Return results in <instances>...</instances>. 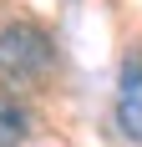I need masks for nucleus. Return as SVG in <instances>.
<instances>
[{
  "instance_id": "3",
  "label": "nucleus",
  "mask_w": 142,
  "mask_h": 147,
  "mask_svg": "<svg viewBox=\"0 0 142 147\" xmlns=\"http://www.w3.org/2000/svg\"><path fill=\"white\" fill-rule=\"evenodd\" d=\"M26 142V112L15 102H0V147H20Z\"/></svg>"
},
{
  "instance_id": "1",
  "label": "nucleus",
  "mask_w": 142,
  "mask_h": 147,
  "mask_svg": "<svg viewBox=\"0 0 142 147\" xmlns=\"http://www.w3.org/2000/svg\"><path fill=\"white\" fill-rule=\"evenodd\" d=\"M51 61H56V51H51V41L36 26H26V20L0 26V76L5 81L30 86V81H41L51 71Z\"/></svg>"
},
{
  "instance_id": "2",
  "label": "nucleus",
  "mask_w": 142,
  "mask_h": 147,
  "mask_svg": "<svg viewBox=\"0 0 142 147\" xmlns=\"http://www.w3.org/2000/svg\"><path fill=\"white\" fill-rule=\"evenodd\" d=\"M117 117H122V132L142 137V66L132 61L122 71V102H117Z\"/></svg>"
}]
</instances>
